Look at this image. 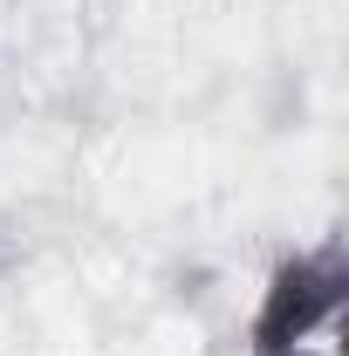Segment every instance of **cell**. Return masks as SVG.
I'll list each match as a JSON object with an SVG mask.
<instances>
[{"mask_svg":"<svg viewBox=\"0 0 349 356\" xmlns=\"http://www.w3.org/2000/svg\"><path fill=\"white\" fill-rule=\"evenodd\" d=\"M247 356H349V247L336 233L267 274Z\"/></svg>","mask_w":349,"mask_h":356,"instance_id":"cell-1","label":"cell"}]
</instances>
